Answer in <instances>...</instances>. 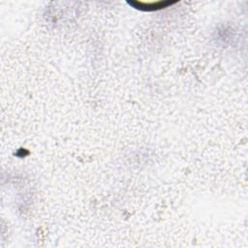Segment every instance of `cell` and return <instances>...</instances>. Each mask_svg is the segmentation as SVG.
<instances>
[{"instance_id": "6da1fadb", "label": "cell", "mask_w": 248, "mask_h": 248, "mask_svg": "<svg viewBox=\"0 0 248 248\" xmlns=\"http://www.w3.org/2000/svg\"><path fill=\"white\" fill-rule=\"evenodd\" d=\"M129 4L136 9L141 10V11H155V10H160L167 8L168 6H170L174 4V2L170 1H158V2H150V3H145V2H139V1H133L129 2Z\"/></svg>"}]
</instances>
